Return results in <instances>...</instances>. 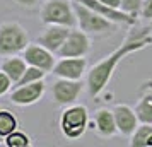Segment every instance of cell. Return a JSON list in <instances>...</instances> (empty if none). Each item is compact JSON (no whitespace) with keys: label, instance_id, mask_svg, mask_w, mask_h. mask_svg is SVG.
Wrapping results in <instances>:
<instances>
[{"label":"cell","instance_id":"8fae6325","mask_svg":"<svg viewBox=\"0 0 152 147\" xmlns=\"http://www.w3.org/2000/svg\"><path fill=\"white\" fill-rule=\"evenodd\" d=\"M43 92H45V82L41 79V80H36V82L21 86V87H14L9 99L15 105H33L43 96Z\"/></svg>","mask_w":152,"mask_h":147},{"label":"cell","instance_id":"30bf717a","mask_svg":"<svg viewBox=\"0 0 152 147\" xmlns=\"http://www.w3.org/2000/svg\"><path fill=\"white\" fill-rule=\"evenodd\" d=\"M24 60L29 63V65H34V67H39V69L46 70H53L55 67V53H51L50 50H46L43 45L36 43V45H31L29 43L28 48L24 50Z\"/></svg>","mask_w":152,"mask_h":147},{"label":"cell","instance_id":"ac0fdd59","mask_svg":"<svg viewBox=\"0 0 152 147\" xmlns=\"http://www.w3.org/2000/svg\"><path fill=\"white\" fill-rule=\"evenodd\" d=\"M17 128V120L10 111L5 110H0V135L2 137H7L12 132H15Z\"/></svg>","mask_w":152,"mask_h":147},{"label":"cell","instance_id":"9c48e42d","mask_svg":"<svg viewBox=\"0 0 152 147\" xmlns=\"http://www.w3.org/2000/svg\"><path fill=\"white\" fill-rule=\"evenodd\" d=\"M69 34H70L69 26H63V24H48V28L43 31V34L38 36V43L56 55Z\"/></svg>","mask_w":152,"mask_h":147},{"label":"cell","instance_id":"6da1fadb","mask_svg":"<svg viewBox=\"0 0 152 147\" xmlns=\"http://www.w3.org/2000/svg\"><path fill=\"white\" fill-rule=\"evenodd\" d=\"M152 45V33L151 28H140L137 31H132L126 41L121 43L110 56H106L104 60L96 63L91 69L89 75H87V87H89L91 96H97L108 86L110 79L113 77V72L116 69V65L123 60L126 55H130L133 51L144 50Z\"/></svg>","mask_w":152,"mask_h":147},{"label":"cell","instance_id":"7a4b0ae2","mask_svg":"<svg viewBox=\"0 0 152 147\" xmlns=\"http://www.w3.org/2000/svg\"><path fill=\"white\" fill-rule=\"evenodd\" d=\"M72 5L75 10L79 28L86 31L87 34H106V33H111L115 29V22L103 17L101 14H97L96 10L89 9L87 5H84L77 0L72 2Z\"/></svg>","mask_w":152,"mask_h":147},{"label":"cell","instance_id":"44dd1931","mask_svg":"<svg viewBox=\"0 0 152 147\" xmlns=\"http://www.w3.org/2000/svg\"><path fill=\"white\" fill-rule=\"evenodd\" d=\"M142 4H144V0H121L120 9L126 14H132L137 17V14L142 10Z\"/></svg>","mask_w":152,"mask_h":147},{"label":"cell","instance_id":"7402d4cb","mask_svg":"<svg viewBox=\"0 0 152 147\" xmlns=\"http://www.w3.org/2000/svg\"><path fill=\"white\" fill-rule=\"evenodd\" d=\"M10 87H12V80H10V77L2 70V72H0V96L5 94Z\"/></svg>","mask_w":152,"mask_h":147},{"label":"cell","instance_id":"4fadbf2b","mask_svg":"<svg viewBox=\"0 0 152 147\" xmlns=\"http://www.w3.org/2000/svg\"><path fill=\"white\" fill-rule=\"evenodd\" d=\"M113 115L116 120L118 132L123 133V135H133V132L138 127V121H140L135 110H132L126 105H116L113 108Z\"/></svg>","mask_w":152,"mask_h":147},{"label":"cell","instance_id":"3957f363","mask_svg":"<svg viewBox=\"0 0 152 147\" xmlns=\"http://www.w3.org/2000/svg\"><path fill=\"white\" fill-rule=\"evenodd\" d=\"M29 45L26 29L17 22H5L0 26V55H17Z\"/></svg>","mask_w":152,"mask_h":147},{"label":"cell","instance_id":"52a82bcc","mask_svg":"<svg viewBox=\"0 0 152 147\" xmlns=\"http://www.w3.org/2000/svg\"><path fill=\"white\" fill-rule=\"evenodd\" d=\"M53 98L58 105H72L75 103L79 94L82 92V82L79 79H65L60 77L58 80L53 82Z\"/></svg>","mask_w":152,"mask_h":147},{"label":"cell","instance_id":"d6986e66","mask_svg":"<svg viewBox=\"0 0 152 147\" xmlns=\"http://www.w3.org/2000/svg\"><path fill=\"white\" fill-rule=\"evenodd\" d=\"M45 74H46V70L39 69V67H34V65H31L26 69L24 72V75H22L17 82H15L12 87H21V86H26V84H31V82H36V80H41L45 77Z\"/></svg>","mask_w":152,"mask_h":147},{"label":"cell","instance_id":"2e32d148","mask_svg":"<svg viewBox=\"0 0 152 147\" xmlns=\"http://www.w3.org/2000/svg\"><path fill=\"white\" fill-rule=\"evenodd\" d=\"M26 60H24V56L19 58V56H12V58H9L5 62L2 63V70L7 74L10 80H12V84H15L19 79L24 75V72H26Z\"/></svg>","mask_w":152,"mask_h":147},{"label":"cell","instance_id":"603a6c76","mask_svg":"<svg viewBox=\"0 0 152 147\" xmlns=\"http://www.w3.org/2000/svg\"><path fill=\"white\" fill-rule=\"evenodd\" d=\"M140 14H142V17H145V19H151V21H152V0H144Z\"/></svg>","mask_w":152,"mask_h":147},{"label":"cell","instance_id":"d4e9b609","mask_svg":"<svg viewBox=\"0 0 152 147\" xmlns=\"http://www.w3.org/2000/svg\"><path fill=\"white\" fill-rule=\"evenodd\" d=\"M17 4H21V5H26V7H33L36 4V0H15Z\"/></svg>","mask_w":152,"mask_h":147},{"label":"cell","instance_id":"484cf974","mask_svg":"<svg viewBox=\"0 0 152 147\" xmlns=\"http://www.w3.org/2000/svg\"><path fill=\"white\" fill-rule=\"evenodd\" d=\"M0 142H2V135H0Z\"/></svg>","mask_w":152,"mask_h":147},{"label":"cell","instance_id":"ba28073f","mask_svg":"<svg viewBox=\"0 0 152 147\" xmlns=\"http://www.w3.org/2000/svg\"><path fill=\"white\" fill-rule=\"evenodd\" d=\"M77 2L87 5V7L92 9V10H96L97 14H101L103 17L113 21L115 24H126V26H135V24H137V17H135V15L126 14L121 9L110 7V5H106L101 0H77Z\"/></svg>","mask_w":152,"mask_h":147},{"label":"cell","instance_id":"277c9868","mask_svg":"<svg viewBox=\"0 0 152 147\" xmlns=\"http://www.w3.org/2000/svg\"><path fill=\"white\" fill-rule=\"evenodd\" d=\"M41 19L45 24H63L69 28L77 24L75 10L69 0H46L41 9Z\"/></svg>","mask_w":152,"mask_h":147},{"label":"cell","instance_id":"5bb4252c","mask_svg":"<svg viewBox=\"0 0 152 147\" xmlns=\"http://www.w3.org/2000/svg\"><path fill=\"white\" fill-rule=\"evenodd\" d=\"M140 91L142 94L135 106V113L142 123L152 125V82H144Z\"/></svg>","mask_w":152,"mask_h":147},{"label":"cell","instance_id":"4316f807","mask_svg":"<svg viewBox=\"0 0 152 147\" xmlns=\"http://www.w3.org/2000/svg\"><path fill=\"white\" fill-rule=\"evenodd\" d=\"M151 24H152V21H151Z\"/></svg>","mask_w":152,"mask_h":147},{"label":"cell","instance_id":"8992f818","mask_svg":"<svg viewBox=\"0 0 152 147\" xmlns=\"http://www.w3.org/2000/svg\"><path fill=\"white\" fill-rule=\"evenodd\" d=\"M91 50L89 34L82 29H70V34L67 36L62 48L58 50L56 56L69 58V56H84Z\"/></svg>","mask_w":152,"mask_h":147},{"label":"cell","instance_id":"9a60e30c","mask_svg":"<svg viewBox=\"0 0 152 147\" xmlns=\"http://www.w3.org/2000/svg\"><path fill=\"white\" fill-rule=\"evenodd\" d=\"M94 121H96V128L99 130L101 135L104 137H111L118 132V127H116V120H115V115H113V110H97L94 113Z\"/></svg>","mask_w":152,"mask_h":147},{"label":"cell","instance_id":"cb8c5ba5","mask_svg":"<svg viewBox=\"0 0 152 147\" xmlns=\"http://www.w3.org/2000/svg\"><path fill=\"white\" fill-rule=\"evenodd\" d=\"M101 2H104L106 5L115 7V9H120V5H121V0H101Z\"/></svg>","mask_w":152,"mask_h":147},{"label":"cell","instance_id":"ffe728a7","mask_svg":"<svg viewBox=\"0 0 152 147\" xmlns=\"http://www.w3.org/2000/svg\"><path fill=\"white\" fill-rule=\"evenodd\" d=\"M5 146L7 147H28L29 146V137L22 132H12L10 135L5 137Z\"/></svg>","mask_w":152,"mask_h":147},{"label":"cell","instance_id":"e0dca14e","mask_svg":"<svg viewBox=\"0 0 152 147\" xmlns=\"http://www.w3.org/2000/svg\"><path fill=\"white\" fill-rule=\"evenodd\" d=\"M152 137V125L149 123H142L137 127V130L132 135V147H147L149 146V140Z\"/></svg>","mask_w":152,"mask_h":147},{"label":"cell","instance_id":"5b68a950","mask_svg":"<svg viewBox=\"0 0 152 147\" xmlns=\"http://www.w3.org/2000/svg\"><path fill=\"white\" fill-rule=\"evenodd\" d=\"M60 127L65 137L79 139L87 128V110L80 105L69 106L60 116Z\"/></svg>","mask_w":152,"mask_h":147},{"label":"cell","instance_id":"7c38bea8","mask_svg":"<svg viewBox=\"0 0 152 147\" xmlns=\"http://www.w3.org/2000/svg\"><path fill=\"white\" fill-rule=\"evenodd\" d=\"M86 67H87V60L84 56H69L55 63L53 74L65 79H80Z\"/></svg>","mask_w":152,"mask_h":147}]
</instances>
